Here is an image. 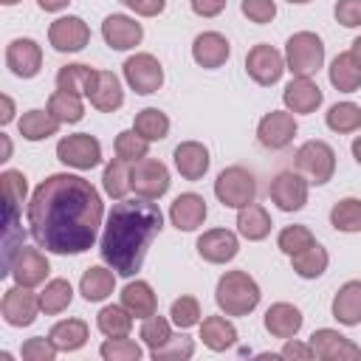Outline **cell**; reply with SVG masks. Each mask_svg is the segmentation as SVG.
Masks as SVG:
<instances>
[{
  "label": "cell",
  "instance_id": "24",
  "mask_svg": "<svg viewBox=\"0 0 361 361\" xmlns=\"http://www.w3.org/2000/svg\"><path fill=\"white\" fill-rule=\"evenodd\" d=\"M87 99L96 110L116 113L124 104V90H121L118 76L113 71H96V79H93V87L87 90Z\"/></svg>",
  "mask_w": 361,
  "mask_h": 361
},
{
  "label": "cell",
  "instance_id": "11",
  "mask_svg": "<svg viewBox=\"0 0 361 361\" xmlns=\"http://www.w3.org/2000/svg\"><path fill=\"white\" fill-rule=\"evenodd\" d=\"M39 293H31V288L25 285H14L3 293V302H0V313L6 319V324L11 327H28L34 324L37 313H39Z\"/></svg>",
  "mask_w": 361,
  "mask_h": 361
},
{
  "label": "cell",
  "instance_id": "42",
  "mask_svg": "<svg viewBox=\"0 0 361 361\" xmlns=\"http://www.w3.org/2000/svg\"><path fill=\"white\" fill-rule=\"evenodd\" d=\"M324 121L333 133H355L361 127V107L353 102H338L327 110Z\"/></svg>",
  "mask_w": 361,
  "mask_h": 361
},
{
  "label": "cell",
  "instance_id": "37",
  "mask_svg": "<svg viewBox=\"0 0 361 361\" xmlns=\"http://www.w3.org/2000/svg\"><path fill=\"white\" fill-rule=\"evenodd\" d=\"M93 79H96V68L82 65V62H73V65L59 68V73H56V87H59V90H68V93L87 96V90L93 87Z\"/></svg>",
  "mask_w": 361,
  "mask_h": 361
},
{
  "label": "cell",
  "instance_id": "23",
  "mask_svg": "<svg viewBox=\"0 0 361 361\" xmlns=\"http://www.w3.org/2000/svg\"><path fill=\"white\" fill-rule=\"evenodd\" d=\"M175 169L180 172L183 180H200L209 172V149L200 141H180L172 152Z\"/></svg>",
  "mask_w": 361,
  "mask_h": 361
},
{
  "label": "cell",
  "instance_id": "27",
  "mask_svg": "<svg viewBox=\"0 0 361 361\" xmlns=\"http://www.w3.org/2000/svg\"><path fill=\"white\" fill-rule=\"evenodd\" d=\"M121 305L135 316V319H149L152 313H158V299H155V290L149 282L144 279H135V282H127L124 290H121Z\"/></svg>",
  "mask_w": 361,
  "mask_h": 361
},
{
  "label": "cell",
  "instance_id": "59",
  "mask_svg": "<svg viewBox=\"0 0 361 361\" xmlns=\"http://www.w3.org/2000/svg\"><path fill=\"white\" fill-rule=\"evenodd\" d=\"M350 54H353V56H355V62L361 65V37H355V39H353V48H350Z\"/></svg>",
  "mask_w": 361,
  "mask_h": 361
},
{
  "label": "cell",
  "instance_id": "19",
  "mask_svg": "<svg viewBox=\"0 0 361 361\" xmlns=\"http://www.w3.org/2000/svg\"><path fill=\"white\" fill-rule=\"evenodd\" d=\"M102 37L113 51H130L141 42L144 28L127 14H107L102 23Z\"/></svg>",
  "mask_w": 361,
  "mask_h": 361
},
{
  "label": "cell",
  "instance_id": "44",
  "mask_svg": "<svg viewBox=\"0 0 361 361\" xmlns=\"http://www.w3.org/2000/svg\"><path fill=\"white\" fill-rule=\"evenodd\" d=\"M313 243H316V237H313V231H310L307 226H285V228L279 231V237H276L279 251L288 254V257L305 251V248L313 245Z\"/></svg>",
  "mask_w": 361,
  "mask_h": 361
},
{
  "label": "cell",
  "instance_id": "58",
  "mask_svg": "<svg viewBox=\"0 0 361 361\" xmlns=\"http://www.w3.org/2000/svg\"><path fill=\"white\" fill-rule=\"evenodd\" d=\"M350 149H353V158L361 164V135H355V138H353V147H350Z\"/></svg>",
  "mask_w": 361,
  "mask_h": 361
},
{
  "label": "cell",
  "instance_id": "33",
  "mask_svg": "<svg viewBox=\"0 0 361 361\" xmlns=\"http://www.w3.org/2000/svg\"><path fill=\"white\" fill-rule=\"evenodd\" d=\"M130 161H124V158H113V161H107L104 164V172H102V189L113 197V200H124L127 197V192L133 189V180H130Z\"/></svg>",
  "mask_w": 361,
  "mask_h": 361
},
{
  "label": "cell",
  "instance_id": "26",
  "mask_svg": "<svg viewBox=\"0 0 361 361\" xmlns=\"http://www.w3.org/2000/svg\"><path fill=\"white\" fill-rule=\"evenodd\" d=\"M302 310L293 307L290 302H276L265 310V330L274 336V338H293L299 330H302Z\"/></svg>",
  "mask_w": 361,
  "mask_h": 361
},
{
  "label": "cell",
  "instance_id": "60",
  "mask_svg": "<svg viewBox=\"0 0 361 361\" xmlns=\"http://www.w3.org/2000/svg\"><path fill=\"white\" fill-rule=\"evenodd\" d=\"M121 3H124V6H127V8H133V11H135V8H138V6H141V3H144V0H121Z\"/></svg>",
  "mask_w": 361,
  "mask_h": 361
},
{
  "label": "cell",
  "instance_id": "4",
  "mask_svg": "<svg viewBox=\"0 0 361 361\" xmlns=\"http://www.w3.org/2000/svg\"><path fill=\"white\" fill-rule=\"evenodd\" d=\"M285 65L293 76H313L324 65V42L313 31H296L285 42Z\"/></svg>",
  "mask_w": 361,
  "mask_h": 361
},
{
  "label": "cell",
  "instance_id": "55",
  "mask_svg": "<svg viewBox=\"0 0 361 361\" xmlns=\"http://www.w3.org/2000/svg\"><path fill=\"white\" fill-rule=\"evenodd\" d=\"M0 104H3V113H0V124H8L11 118H14V102H11V96H0Z\"/></svg>",
  "mask_w": 361,
  "mask_h": 361
},
{
  "label": "cell",
  "instance_id": "53",
  "mask_svg": "<svg viewBox=\"0 0 361 361\" xmlns=\"http://www.w3.org/2000/svg\"><path fill=\"white\" fill-rule=\"evenodd\" d=\"M282 358H299V361H310V358H316V353H313V347L310 344H302V341H296V338H285V347H282V353H279Z\"/></svg>",
  "mask_w": 361,
  "mask_h": 361
},
{
  "label": "cell",
  "instance_id": "49",
  "mask_svg": "<svg viewBox=\"0 0 361 361\" xmlns=\"http://www.w3.org/2000/svg\"><path fill=\"white\" fill-rule=\"evenodd\" d=\"M3 180V197H6V206H14L20 209L25 203V192H28V183H25V175L17 172V169H6L0 175Z\"/></svg>",
  "mask_w": 361,
  "mask_h": 361
},
{
  "label": "cell",
  "instance_id": "62",
  "mask_svg": "<svg viewBox=\"0 0 361 361\" xmlns=\"http://www.w3.org/2000/svg\"><path fill=\"white\" fill-rule=\"evenodd\" d=\"M288 3H296V6H302V3H310V0H288Z\"/></svg>",
  "mask_w": 361,
  "mask_h": 361
},
{
  "label": "cell",
  "instance_id": "20",
  "mask_svg": "<svg viewBox=\"0 0 361 361\" xmlns=\"http://www.w3.org/2000/svg\"><path fill=\"white\" fill-rule=\"evenodd\" d=\"M228 56H231V45H228V39H226L223 34H217V31H203V34H197L195 42H192V59H195L200 68H206V71H214V68L226 65Z\"/></svg>",
  "mask_w": 361,
  "mask_h": 361
},
{
  "label": "cell",
  "instance_id": "48",
  "mask_svg": "<svg viewBox=\"0 0 361 361\" xmlns=\"http://www.w3.org/2000/svg\"><path fill=\"white\" fill-rule=\"evenodd\" d=\"M172 338V327H169V322L164 319V316H149V319H144V324H141V341L149 347V350H158L161 344H166Z\"/></svg>",
  "mask_w": 361,
  "mask_h": 361
},
{
  "label": "cell",
  "instance_id": "16",
  "mask_svg": "<svg viewBox=\"0 0 361 361\" xmlns=\"http://www.w3.org/2000/svg\"><path fill=\"white\" fill-rule=\"evenodd\" d=\"M310 347H313L316 358H322V361H355V358H361V347L353 338H347L330 327L313 330Z\"/></svg>",
  "mask_w": 361,
  "mask_h": 361
},
{
  "label": "cell",
  "instance_id": "8",
  "mask_svg": "<svg viewBox=\"0 0 361 361\" xmlns=\"http://www.w3.org/2000/svg\"><path fill=\"white\" fill-rule=\"evenodd\" d=\"M130 180H133V192L144 200H158L169 192V169L158 158L135 161L133 172H130Z\"/></svg>",
  "mask_w": 361,
  "mask_h": 361
},
{
  "label": "cell",
  "instance_id": "57",
  "mask_svg": "<svg viewBox=\"0 0 361 361\" xmlns=\"http://www.w3.org/2000/svg\"><path fill=\"white\" fill-rule=\"evenodd\" d=\"M0 144H3V155H0V161H8V155H11V141H8L6 133H0Z\"/></svg>",
  "mask_w": 361,
  "mask_h": 361
},
{
  "label": "cell",
  "instance_id": "41",
  "mask_svg": "<svg viewBox=\"0 0 361 361\" xmlns=\"http://www.w3.org/2000/svg\"><path fill=\"white\" fill-rule=\"evenodd\" d=\"M330 226L344 234L361 231V200L358 197H344L330 209Z\"/></svg>",
  "mask_w": 361,
  "mask_h": 361
},
{
  "label": "cell",
  "instance_id": "28",
  "mask_svg": "<svg viewBox=\"0 0 361 361\" xmlns=\"http://www.w3.org/2000/svg\"><path fill=\"white\" fill-rule=\"evenodd\" d=\"M116 288V271L104 265H90L79 279V293L87 302H104Z\"/></svg>",
  "mask_w": 361,
  "mask_h": 361
},
{
  "label": "cell",
  "instance_id": "21",
  "mask_svg": "<svg viewBox=\"0 0 361 361\" xmlns=\"http://www.w3.org/2000/svg\"><path fill=\"white\" fill-rule=\"evenodd\" d=\"M206 214H209L206 200L197 192H183L169 206V220H172V226L178 231H195L197 226H203Z\"/></svg>",
  "mask_w": 361,
  "mask_h": 361
},
{
  "label": "cell",
  "instance_id": "54",
  "mask_svg": "<svg viewBox=\"0 0 361 361\" xmlns=\"http://www.w3.org/2000/svg\"><path fill=\"white\" fill-rule=\"evenodd\" d=\"M189 3H192V11L197 17H217L228 0H189Z\"/></svg>",
  "mask_w": 361,
  "mask_h": 361
},
{
  "label": "cell",
  "instance_id": "36",
  "mask_svg": "<svg viewBox=\"0 0 361 361\" xmlns=\"http://www.w3.org/2000/svg\"><path fill=\"white\" fill-rule=\"evenodd\" d=\"M96 327L102 330V336L107 338H124L133 330V313L124 305H107L99 310L96 316Z\"/></svg>",
  "mask_w": 361,
  "mask_h": 361
},
{
  "label": "cell",
  "instance_id": "25",
  "mask_svg": "<svg viewBox=\"0 0 361 361\" xmlns=\"http://www.w3.org/2000/svg\"><path fill=\"white\" fill-rule=\"evenodd\" d=\"M333 319L344 327H355L361 324V279H350L338 288V293L333 296Z\"/></svg>",
  "mask_w": 361,
  "mask_h": 361
},
{
  "label": "cell",
  "instance_id": "7",
  "mask_svg": "<svg viewBox=\"0 0 361 361\" xmlns=\"http://www.w3.org/2000/svg\"><path fill=\"white\" fill-rule=\"evenodd\" d=\"M56 158L73 169H93L102 164V144L90 133H73V135L59 138Z\"/></svg>",
  "mask_w": 361,
  "mask_h": 361
},
{
  "label": "cell",
  "instance_id": "52",
  "mask_svg": "<svg viewBox=\"0 0 361 361\" xmlns=\"http://www.w3.org/2000/svg\"><path fill=\"white\" fill-rule=\"evenodd\" d=\"M333 14L344 28H355L361 25V0H338Z\"/></svg>",
  "mask_w": 361,
  "mask_h": 361
},
{
  "label": "cell",
  "instance_id": "34",
  "mask_svg": "<svg viewBox=\"0 0 361 361\" xmlns=\"http://www.w3.org/2000/svg\"><path fill=\"white\" fill-rule=\"evenodd\" d=\"M290 265H293L296 276H302V279H316V276H322V274L327 271L330 254H327L324 245L313 243V245H307L305 251L293 254V257H290Z\"/></svg>",
  "mask_w": 361,
  "mask_h": 361
},
{
  "label": "cell",
  "instance_id": "51",
  "mask_svg": "<svg viewBox=\"0 0 361 361\" xmlns=\"http://www.w3.org/2000/svg\"><path fill=\"white\" fill-rule=\"evenodd\" d=\"M240 11H243L251 23L265 25V23H271V20L276 17V3H274V0H243V3H240Z\"/></svg>",
  "mask_w": 361,
  "mask_h": 361
},
{
  "label": "cell",
  "instance_id": "18",
  "mask_svg": "<svg viewBox=\"0 0 361 361\" xmlns=\"http://www.w3.org/2000/svg\"><path fill=\"white\" fill-rule=\"evenodd\" d=\"M195 245H197V254H200L206 262H212V265L231 262V259L237 257V251H240V240H237V234L228 231V228H209V231H203V234L197 237Z\"/></svg>",
  "mask_w": 361,
  "mask_h": 361
},
{
  "label": "cell",
  "instance_id": "15",
  "mask_svg": "<svg viewBox=\"0 0 361 361\" xmlns=\"http://www.w3.org/2000/svg\"><path fill=\"white\" fill-rule=\"evenodd\" d=\"M307 186H310L307 178H302L299 172L285 169V172H279L271 180L268 195L276 203V209H282V212H299L307 203Z\"/></svg>",
  "mask_w": 361,
  "mask_h": 361
},
{
  "label": "cell",
  "instance_id": "1",
  "mask_svg": "<svg viewBox=\"0 0 361 361\" xmlns=\"http://www.w3.org/2000/svg\"><path fill=\"white\" fill-rule=\"evenodd\" d=\"M104 217L102 195L90 180L71 172L48 175L28 200V231L51 254H85L99 237Z\"/></svg>",
  "mask_w": 361,
  "mask_h": 361
},
{
  "label": "cell",
  "instance_id": "56",
  "mask_svg": "<svg viewBox=\"0 0 361 361\" xmlns=\"http://www.w3.org/2000/svg\"><path fill=\"white\" fill-rule=\"evenodd\" d=\"M68 3H71V0H37V6H39L42 11H62Z\"/></svg>",
  "mask_w": 361,
  "mask_h": 361
},
{
  "label": "cell",
  "instance_id": "10",
  "mask_svg": "<svg viewBox=\"0 0 361 361\" xmlns=\"http://www.w3.org/2000/svg\"><path fill=\"white\" fill-rule=\"evenodd\" d=\"M121 68H124L127 85L141 96H149V93L161 90V85H164V68L152 54H133V56H127V62Z\"/></svg>",
  "mask_w": 361,
  "mask_h": 361
},
{
  "label": "cell",
  "instance_id": "45",
  "mask_svg": "<svg viewBox=\"0 0 361 361\" xmlns=\"http://www.w3.org/2000/svg\"><path fill=\"white\" fill-rule=\"evenodd\" d=\"M99 355L104 361H138L144 355V350L133 341V338H107L102 347H99Z\"/></svg>",
  "mask_w": 361,
  "mask_h": 361
},
{
  "label": "cell",
  "instance_id": "35",
  "mask_svg": "<svg viewBox=\"0 0 361 361\" xmlns=\"http://www.w3.org/2000/svg\"><path fill=\"white\" fill-rule=\"evenodd\" d=\"M56 121H62V124H76V121H82V116H85V104H82V96L79 93H68V90H54L51 96H48V107H45Z\"/></svg>",
  "mask_w": 361,
  "mask_h": 361
},
{
  "label": "cell",
  "instance_id": "17",
  "mask_svg": "<svg viewBox=\"0 0 361 361\" xmlns=\"http://www.w3.org/2000/svg\"><path fill=\"white\" fill-rule=\"evenodd\" d=\"M6 65L14 76L34 79L42 68V48L28 37H17L6 45Z\"/></svg>",
  "mask_w": 361,
  "mask_h": 361
},
{
  "label": "cell",
  "instance_id": "14",
  "mask_svg": "<svg viewBox=\"0 0 361 361\" xmlns=\"http://www.w3.org/2000/svg\"><path fill=\"white\" fill-rule=\"evenodd\" d=\"M296 135V118L290 110H271L257 124V138L265 149H285Z\"/></svg>",
  "mask_w": 361,
  "mask_h": 361
},
{
  "label": "cell",
  "instance_id": "61",
  "mask_svg": "<svg viewBox=\"0 0 361 361\" xmlns=\"http://www.w3.org/2000/svg\"><path fill=\"white\" fill-rule=\"evenodd\" d=\"M0 3H3V6H17L20 0H0Z\"/></svg>",
  "mask_w": 361,
  "mask_h": 361
},
{
  "label": "cell",
  "instance_id": "2",
  "mask_svg": "<svg viewBox=\"0 0 361 361\" xmlns=\"http://www.w3.org/2000/svg\"><path fill=\"white\" fill-rule=\"evenodd\" d=\"M164 228V214L158 203L152 200H118L104 223L99 254L102 259L118 274V276H133L141 271L147 248Z\"/></svg>",
  "mask_w": 361,
  "mask_h": 361
},
{
  "label": "cell",
  "instance_id": "31",
  "mask_svg": "<svg viewBox=\"0 0 361 361\" xmlns=\"http://www.w3.org/2000/svg\"><path fill=\"white\" fill-rule=\"evenodd\" d=\"M200 338H203V344L209 350L223 353V350L237 344V327L223 316H206L200 322Z\"/></svg>",
  "mask_w": 361,
  "mask_h": 361
},
{
  "label": "cell",
  "instance_id": "22",
  "mask_svg": "<svg viewBox=\"0 0 361 361\" xmlns=\"http://www.w3.org/2000/svg\"><path fill=\"white\" fill-rule=\"evenodd\" d=\"M322 99V87L310 76H293L282 90V102L290 113H313Z\"/></svg>",
  "mask_w": 361,
  "mask_h": 361
},
{
  "label": "cell",
  "instance_id": "50",
  "mask_svg": "<svg viewBox=\"0 0 361 361\" xmlns=\"http://www.w3.org/2000/svg\"><path fill=\"white\" fill-rule=\"evenodd\" d=\"M56 353L59 350L54 347V341L51 338H42V336H34V338L23 341V350H20V355L25 361H54Z\"/></svg>",
  "mask_w": 361,
  "mask_h": 361
},
{
  "label": "cell",
  "instance_id": "5",
  "mask_svg": "<svg viewBox=\"0 0 361 361\" xmlns=\"http://www.w3.org/2000/svg\"><path fill=\"white\" fill-rule=\"evenodd\" d=\"M296 169L313 186H324L336 172V149L327 141H305L296 149Z\"/></svg>",
  "mask_w": 361,
  "mask_h": 361
},
{
  "label": "cell",
  "instance_id": "9",
  "mask_svg": "<svg viewBox=\"0 0 361 361\" xmlns=\"http://www.w3.org/2000/svg\"><path fill=\"white\" fill-rule=\"evenodd\" d=\"M245 71H248V76H251L257 85L271 87V85H276V82L282 79V73L288 71V65H285V56H282L274 45L259 42V45H254V48L245 54Z\"/></svg>",
  "mask_w": 361,
  "mask_h": 361
},
{
  "label": "cell",
  "instance_id": "30",
  "mask_svg": "<svg viewBox=\"0 0 361 361\" xmlns=\"http://www.w3.org/2000/svg\"><path fill=\"white\" fill-rule=\"evenodd\" d=\"M237 231L240 237L257 243V240H265L271 234V214L265 212V206L259 203H248L237 212Z\"/></svg>",
  "mask_w": 361,
  "mask_h": 361
},
{
  "label": "cell",
  "instance_id": "12",
  "mask_svg": "<svg viewBox=\"0 0 361 361\" xmlns=\"http://www.w3.org/2000/svg\"><path fill=\"white\" fill-rule=\"evenodd\" d=\"M48 42L59 54H76V51H82L90 42V28H87V23L82 17L68 14V17H59V20L51 23Z\"/></svg>",
  "mask_w": 361,
  "mask_h": 361
},
{
  "label": "cell",
  "instance_id": "39",
  "mask_svg": "<svg viewBox=\"0 0 361 361\" xmlns=\"http://www.w3.org/2000/svg\"><path fill=\"white\" fill-rule=\"evenodd\" d=\"M133 130L138 135H144L147 141H161V138L169 135V116L158 107H144V110L135 113Z\"/></svg>",
  "mask_w": 361,
  "mask_h": 361
},
{
  "label": "cell",
  "instance_id": "29",
  "mask_svg": "<svg viewBox=\"0 0 361 361\" xmlns=\"http://www.w3.org/2000/svg\"><path fill=\"white\" fill-rule=\"evenodd\" d=\"M48 338L54 341V347L59 353H73V350H82L90 338V330H87V322L82 319H65V322H56L48 333Z\"/></svg>",
  "mask_w": 361,
  "mask_h": 361
},
{
  "label": "cell",
  "instance_id": "46",
  "mask_svg": "<svg viewBox=\"0 0 361 361\" xmlns=\"http://www.w3.org/2000/svg\"><path fill=\"white\" fill-rule=\"evenodd\" d=\"M149 355H152V361H186L195 355V341L186 336H172L158 350H149Z\"/></svg>",
  "mask_w": 361,
  "mask_h": 361
},
{
  "label": "cell",
  "instance_id": "6",
  "mask_svg": "<svg viewBox=\"0 0 361 361\" xmlns=\"http://www.w3.org/2000/svg\"><path fill=\"white\" fill-rule=\"evenodd\" d=\"M214 195L223 206L228 209H243L248 203H254L257 197V183H254V175L243 166H226L217 180H214Z\"/></svg>",
  "mask_w": 361,
  "mask_h": 361
},
{
  "label": "cell",
  "instance_id": "38",
  "mask_svg": "<svg viewBox=\"0 0 361 361\" xmlns=\"http://www.w3.org/2000/svg\"><path fill=\"white\" fill-rule=\"evenodd\" d=\"M59 124H62V121H56L48 110H28V113H23V118H20V135H23L25 141H42V138L56 135Z\"/></svg>",
  "mask_w": 361,
  "mask_h": 361
},
{
  "label": "cell",
  "instance_id": "3",
  "mask_svg": "<svg viewBox=\"0 0 361 361\" xmlns=\"http://www.w3.org/2000/svg\"><path fill=\"white\" fill-rule=\"evenodd\" d=\"M259 285L245 271H226L214 288V302L226 316H248L259 305Z\"/></svg>",
  "mask_w": 361,
  "mask_h": 361
},
{
  "label": "cell",
  "instance_id": "32",
  "mask_svg": "<svg viewBox=\"0 0 361 361\" xmlns=\"http://www.w3.org/2000/svg\"><path fill=\"white\" fill-rule=\"evenodd\" d=\"M327 73H330V85L341 93H355L361 87V65L355 62V56L350 51L336 54Z\"/></svg>",
  "mask_w": 361,
  "mask_h": 361
},
{
  "label": "cell",
  "instance_id": "47",
  "mask_svg": "<svg viewBox=\"0 0 361 361\" xmlns=\"http://www.w3.org/2000/svg\"><path fill=\"white\" fill-rule=\"evenodd\" d=\"M169 316H172V324H175V327L189 330V327L200 324V305H197L195 296H180V299L172 302Z\"/></svg>",
  "mask_w": 361,
  "mask_h": 361
},
{
  "label": "cell",
  "instance_id": "43",
  "mask_svg": "<svg viewBox=\"0 0 361 361\" xmlns=\"http://www.w3.org/2000/svg\"><path fill=\"white\" fill-rule=\"evenodd\" d=\"M113 149H116L118 158L135 164V161L147 158V152H149V141H147L144 135H138L135 130H121V133L116 135V141H113Z\"/></svg>",
  "mask_w": 361,
  "mask_h": 361
},
{
  "label": "cell",
  "instance_id": "40",
  "mask_svg": "<svg viewBox=\"0 0 361 361\" xmlns=\"http://www.w3.org/2000/svg\"><path fill=\"white\" fill-rule=\"evenodd\" d=\"M71 302H73V288H71L68 279L56 276V279L45 282V288H42V293H39V307H42L45 316H56V313H62Z\"/></svg>",
  "mask_w": 361,
  "mask_h": 361
},
{
  "label": "cell",
  "instance_id": "13",
  "mask_svg": "<svg viewBox=\"0 0 361 361\" xmlns=\"http://www.w3.org/2000/svg\"><path fill=\"white\" fill-rule=\"evenodd\" d=\"M48 271H51L48 257L39 248H31V245H20L11 257V265H8V274L14 276V285H25V288H34V285L45 282Z\"/></svg>",
  "mask_w": 361,
  "mask_h": 361
}]
</instances>
